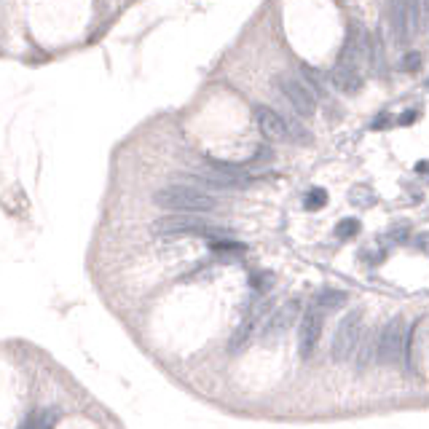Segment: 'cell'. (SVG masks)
Listing matches in <instances>:
<instances>
[{
	"label": "cell",
	"mask_w": 429,
	"mask_h": 429,
	"mask_svg": "<svg viewBox=\"0 0 429 429\" xmlns=\"http://www.w3.org/2000/svg\"><path fill=\"white\" fill-rule=\"evenodd\" d=\"M153 201L159 204L161 210H172V212L204 214L217 210V199H214L212 193H207V191H201L196 186H188V183L159 188L153 193Z\"/></svg>",
	"instance_id": "6da1fadb"
},
{
	"label": "cell",
	"mask_w": 429,
	"mask_h": 429,
	"mask_svg": "<svg viewBox=\"0 0 429 429\" xmlns=\"http://www.w3.org/2000/svg\"><path fill=\"white\" fill-rule=\"evenodd\" d=\"M349 301V295L344 290H322L317 298H314V303L325 311H333V308H341L344 303Z\"/></svg>",
	"instance_id": "8fae6325"
},
{
	"label": "cell",
	"mask_w": 429,
	"mask_h": 429,
	"mask_svg": "<svg viewBox=\"0 0 429 429\" xmlns=\"http://www.w3.org/2000/svg\"><path fill=\"white\" fill-rule=\"evenodd\" d=\"M362 341V308H354L349 311L346 317L341 320L338 330L333 335V346H330V354H333L335 362H346Z\"/></svg>",
	"instance_id": "3957f363"
},
{
	"label": "cell",
	"mask_w": 429,
	"mask_h": 429,
	"mask_svg": "<svg viewBox=\"0 0 429 429\" xmlns=\"http://www.w3.org/2000/svg\"><path fill=\"white\" fill-rule=\"evenodd\" d=\"M301 317V301H287L284 306H279L263 325V338H277L284 330H290L295 320Z\"/></svg>",
	"instance_id": "52a82bcc"
},
{
	"label": "cell",
	"mask_w": 429,
	"mask_h": 429,
	"mask_svg": "<svg viewBox=\"0 0 429 429\" xmlns=\"http://www.w3.org/2000/svg\"><path fill=\"white\" fill-rule=\"evenodd\" d=\"M303 204H306L308 212H320L322 207L327 204V191L325 188H311L306 193V199H303Z\"/></svg>",
	"instance_id": "5bb4252c"
},
{
	"label": "cell",
	"mask_w": 429,
	"mask_h": 429,
	"mask_svg": "<svg viewBox=\"0 0 429 429\" xmlns=\"http://www.w3.org/2000/svg\"><path fill=\"white\" fill-rule=\"evenodd\" d=\"M421 67V56L418 54H405L402 56V62H400V70H418Z\"/></svg>",
	"instance_id": "9a60e30c"
},
{
	"label": "cell",
	"mask_w": 429,
	"mask_h": 429,
	"mask_svg": "<svg viewBox=\"0 0 429 429\" xmlns=\"http://www.w3.org/2000/svg\"><path fill=\"white\" fill-rule=\"evenodd\" d=\"M427 250H429V244H427Z\"/></svg>",
	"instance_id": "ffe728a7"
},
{
	"label": "cell",
	"mask_w": 429,
	"mask_h": 429,
	"mask_svg": "<svg viewBox=\"0 0 429 429\" xmlns=\"http://www.w3.org/2000/svg\"><path fill=\"white\" fill-rule=\"evenodd\" d=\"M322 327H325V308H320L317 303H311V306L303 311V317H301V330H298V351H301V357H308V354L317 349Z\"/></svg>",
	"instance_id": "8992f818"
},
{
	"label": "cell",
	"mask_w": 429,
	"mask_h": 429,
	"mask_svg": "<svg viewBox=\"0 0 429 429\" xmlns=\"http://www.w3.org/2000/svg\"><path fill=\"white\" fill-rule=\"evenodd\" d=\"M56 424V411H43L40 413V429H54Z\"/></svg>",
	"instance_id": "2e32d148"
},
{
	"label": "cell",
	"mask_w": 429,
	"mask_h": 429,
	"mask_svg": "<svg viewBox=\"0 0 429 429\" xmlns=\"http://www.w3.org/2000/svg\"><path fill=\"white\" fill-rule=\"evenodd\" d=\"M330 83H333L338 92H357V89L362 86L357 65H354V62H346V59H341V62L333 67V73H330Z\"/></svg>",
	"instance_id": "9c48e42d"
},
{
	"label": "cell",
	"mask_w": 429,
	"mask_h": 429,
	"mask_svg": "<svg viewBox=\"0 0 429 429\" xmlns=\"http://www.w3.org/2000/svg\"><path fill=\"white\" fill-rule=\"evenodd\" d=\"M405 322L400 317L389 320L381 330H378V362L381 365H394L405 357Z\"/></svg>",
	"instance_id": "277c9868"
},
{
	"label": "cell",
	"mask_w": 429,
	"mask_h": 429,
	"mask_svg": "<svg viewBox=\"0 0 429 429\" xmlns=\"http://www.w3.org/2000/svg\"><path fill=\"white\" fill-rule=\"evenodd\" d=\"M253 284L258 287V290H268V287H271V277H260V274H255Z\"/></svg>",
	"instance_id": "ac0fdd59"
},
{
	"label": "cell",
	"mask_w": 429,
	"mask_h": 429,
	"mask_svg": "<svg viewBox=\"0 0 429 429\" xmlns=\"http://www.w3.org/2000/svg\"><path fill=\"white\" fill-rule=\"evenodd\" d=\"M255 123H258L260 134H263L266 140H271V143L287 140V123H284V116H279L277 110L258 105L255 107Z\"/></svg>",
	"instance_id": "ba28073f"
},
{
	"label": "cell",
	"mask_w": 429,
	"mask_h": 429,
	"mask_svg": "<svg viewBox=\"0 0 429 429\" xmlns=\"http://www.w3.org/2000/svg\"><path fill=\"white\" fill-rule=\"evenodd\" d=\"M360 220L357 217H344L338 226H335V236L338 239H354L357 234H360Z\"/></svg>",
	"instance_id": "4fadbf2b"
},
{
	"label": "cell",
	"mask_w": 429,
	"mask_h": 429,
	"mask_svg": "<svg viewBox=\"0 0 429 429\" xmlns=\"http://www.w3.org/2000/svg\"><path fill=\"white\" fill-rule=\"evenodd\" d=\"M277 89L298 116H311L317 110V92L308 86L306 80L277 78Z\"/></svg>",
	"instance_id": "5b68a950"
},
{
	"label": "cell",
	"mask_w": 429,
	"mask_h": 429,
	"mask_svg": "<svg viewBox=\"0 0 429 429\" xmlns=\"http://www.w3.org/2000/svg\"><path fill=\"white\" fill-rule=\"evenodd\" d=\"M411 121H416V113L413 110H405L400 119H397V123H400V126H411Z\"/></svg>",
	"instance_id": "d6986e66"
},
{
	"label": "cell",
	"mask_w": 429,
	"mask_h": 429,
	"mask_svg": "<svg viewBox=\"0 0 429 429\" xmlns=\"http://www.w3.org/2000/svg\"><path fill=\"white\" fill-rule=\"evenodd\" d=\"M354 354H357V370H365L378 357V333H362V341Z\"/></svg>",
	"instance_id": "30bf717a"
},
{
	"label": "cell",
	"mask_w": 429,
	"mask_h": 429,
	"mask_svg": "<svg viewBox=\"0 0 429 429\" xmlns=\"http://www.w3.org/2000/svg\"><path fill=\"white\" fill-rule=\"evenodd\" d=\"M153 234L156 236H207V239H220V236H226V228L204 220L201 214L177 212L159 217L153 223Z\"/></svg>",
	"instance_id": "7a4b0ae2"
},
{
	"label": "cell",
	"mask_w": 429,
	"mask_h": 429,
	"mask_svg": "<svg viewBox=\"0 0 429 429\" xmlns=\"http://www.w3.org/2000/svg\"><path fill=\"white\" fill-rule=\"evenodd\" d=\"M19 429H40V416L38 413H30L25 421L19 424Z\"/></svg>",
	"instance_id": "e0dca14e"
},
{
	"label": "cell",
	"mask_w": 429,
	"mask_h": 429,
	"mask_svg": "<svg viewBox=\"0 0 429 429\" xmlns=\"http://www.w3.org/2000/svg\"><path fill=\"white\" fill-rule=\"evenodd\" d=\"M210 250H212L214 255H231V258H236V255H244V244L228 239V236H220V239H210Z\"/></svg>",
	"instance_id": "7c38bea8"
}]
</instances>
